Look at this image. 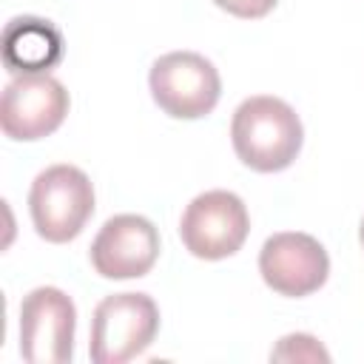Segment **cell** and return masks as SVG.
Segmentation results:
<instances>
[{
	"instance_id": "6da1fadb",
	"label": "cell",
	"mask_w": 364,
	"mask_h": 364,
	"mask_svg": "<svg viewBox=\"0 0 364 364\" xmlns=\"http://www.w3.org/2000/svg\"><path fill=\"white\" fill-rule=\"evenodd\" d=\"M304 128L299 114L279 97L256 94L247 97L236 111L230 122V142L236 156L259 171V173H276L284 171L301 151Z\"/></svg>"
},
{
	"instance_id": "7a4b0ae2",
	"label": "cell",
	"mask_w": 364,
	"mask_h": 364,
	"mask_svg": "<svg viewBox=\"0 0 364 364\" xmlns=\"http://www.w3.org/2000/svg\"><path fill=\"white\" fill-rule=\"evenodd\" d=\"M28 210L34 230L46 242H71L82 233L94 213L91 179L74 165H51L34 176L28 191Z\"/></svg>"
},
{
	"instance_id": "3957f363",
	"label": "cell",
	"mask_w": 364,
	"mask_h": 364,
	"mask_svg": "<svg viewBox=\"0 0 364 364\" xmlns=\"http://www.w3.org/2000/svg\"><path fill=\"white\" fill-rule=\"evenodd\" d=\"M159 330V307L148 293L105 296L91 318L88 353L94 364H122L151 347Z\"/></svg>"
},
{
	"instance_id": "277c9868",
	"label": "cell",
	"mask_w": 364,
	"mask_h": 364,
	"mask_svg": "<svg viewBox=\"0 0 364 364\" xmlns=\"http://www.w3.org/2000/svg\"><path fill=\"white\" fill-rule=\"evenodd\" d=\"M151 97L173 119H199L210 114L222 94L213 63L196 51H171L151 65Z\"/></svg>"
},
{
	"instance_id": "5b68a950",
	"label": "cell",
	"mask_w": 364,
	"mask_h": 364,
	"mask_svg": "<svg viewBox=\"0 0 364 364\" xmlns=\"http://www.w3.org/2000/svg\"><path fill=\"white\" fill-rule=\"evenodd\" d=\"M250 233V216L245 202L233 191H205L191 199L182 213L179 236L196 259H228Z\"/></svg>"
},
{
	"instance_id": "8992f818",
	"label": "cell",
	"mask_w": 364,
	"mask_h": 364,
	"mask_svg": "<svg viewBox=\"0 0 364 364\" xmlns=\"http://www.w3.org/2000/svg\"><path fill=\"white\" fill-rule=\"evenodd\" d=\"M74 327V301L60 287H34L20 301V355L28 364L71 361Z\"/></svg>"
},
{
	"instance_id": "52a82bcc",
	"label": "cell",
	"mask_w": 364,
	"mask_h": 364,
	"mask_svg": "<svg viewBox=\"0 0 364 364\" xmlns=\"http://www.w3.org/2000/svg\"><path fill=\"white\" fill-rule=\"evenodd\" d=\"M68 114V91L51 74H17L0 100V128L9 139L34 142L54 134Z\"/></svg>"
},
{
	"instance_id": "ba28073f",
	"label": "cell",
	"mask_w": 364,
	"mask_h": 364,
	"mask_svg": "<svg viewBox=\"0 0 364 364\" xmlns=\"http://www.w3.org/2000/svg\"><path fill=\"white\" fill-rule=\"evenodd\" d=\"M259 273L282 296L301 299L316 293L330 273V256L318 239L299 230L273 233L259 250Z\"/></svg>"
},
{
	"instance_id": "9c48e42d",
	"label": "cell",
	"mask_w": 364,
	"mask_h": 364,
	"mask_svg": "<svg viewBox=\"0 0 364 364\" xmlns=\"http://www.w3.org/2000/svg\"><path fill=\"white\" fill-rule=\"evenodd\" d=\"M159 256V230L139 213L111 216L91 242V264L102 279H139Z\"/></svg>"
},
{
	"instance_id": "30bf717a",
	"label": "cell",
	"mask_w": 364,
	"mask_h": 364,
	"mask_svg": "<svg viewBox=\"0 0 364 364\" xmlns=\"http://www.w3.org/2000/svg\"><path fill=\"white\" fill-rule=\"evenodd\" d=\"M63 57V34L51 20L14 17L3 28V63L11 74H48Z\"/></svg>"
},
{
	"instance_id": "8fae6325",
	"label": "cell",
	"mask_w": 364,
	"mask_h": 364,
	"mask_svg": "<svg viewBox=\"0 0 364 364\" xmlns=\"http://www.w3.org/2000/svg\"><path fill=\"white\" fill-rule=\"evenodd\" d=\"M273 361H330V353L307 333H293L279 338V344L270 350Z\"/></svg>"
},
{
	"instance_id": "7c38bea8",
	"label": "cell",
	"mask_w": 364,
	"mask_h": 364,
	"mask_svg": "<svg viewBox=\"0 0 364 364\" xmlns=\"http://www.w3.org/2000/svg\"><path fill=\"white\" fill-rule=\"evenodd\" d=\"M219 9H225L228 14L233 17H242V20H259L264 14L273 11V6L279 0H213Z\"/></svg>"
},
{
	"instance_id": "4fadbf2b",
	"label": "cell",
	"mask_w": 364,
	"mask_h": 364,
	"mask_svg": "<svg viewBox=\"0 0 364 364\" xmlns=\"http://www.w3.org/2000/svg\"><path fill=\"white\" fill-rule=\"evenodd\" d=\"M358 239H361V245H364V219H361V228H358Z\"/></svg>"
}]
</instances>
